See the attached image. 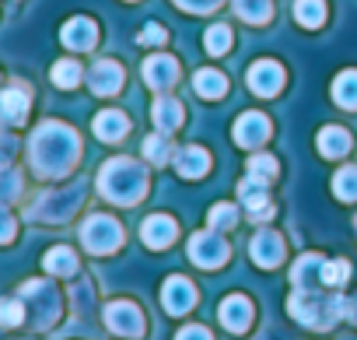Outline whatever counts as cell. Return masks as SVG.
Segmentation results:
<instances>
[{
  "mask_svg": "<svg viewBox=\"0 0 357 340\" xmlns=\"http://www.w3.org/2000/svg\"><path fill=\"white\" fill-rule=\"evenodd\" d=\"M249 88L256 91V95H277L280 91V84H284V71L273 64V60H259L252 71H249Z\"/></svg>",
  "mask_w": 357,
  "mask_h": 340,
  "instance_id": "obj_8",
  "label": "cell"
},
{
  "mask_svg": "<svg viewBox=\"0 0 357 340\" xmlns=\"http://www.w3.org/2000/svg\"><path fill=\"white\" fill-rule=\"evenodd\" d=\"M333 193H336L340 200H357V168H354V165H347L343 172L333 179Z\"/></svg>",
  "mask_w": 357,
  "mask_h": 340,
  "instance_id": "obj_26",
  "label": "cell"
},
{
  "mask_svg": "<svg viewBox=\"0 0 357 340\" xmlns=\"http://www.w3.org/2000/svg\"><path fill=\"white\" fill-rule=\"evenodd\" d=\"M18 193H22V179L11 172V168H4V172H0V207L11 204Z\"/></svg>",
  "mask_w": 357,
  "mask_h": 340,
  "instance_id": "obj_30",
  "label": "cell"
},
{
  "mask_svg": "<svg viewBox=\"0 0 357 340\" xmlns=\"http://www.w3.org/2000/svg\"><path fill=\"white\" fill-rule=\"evenodd\" d=\"M347 277H350V263H347V260L322 263V284H329V288H340Z\"/></svg>",
  "mask_w": 357,
  "mask_h": 340,
  "instance_id": "obj_29",
  "label": "cell"
},
{
  "mask_svg": "<svg viewBox=\"0 0 357 340\" xmlns=\"http://www.w3.org/2000/svg\"><path fill=\"white\" fill-rule=\"evenodd\" d=\"M81 242H84L88 253L105 256V253L119 249V242H123V228H119V221H112L109 214H91V218L84 221V228H81Z\"/></svg>",
  "mask_w": 357,
  "mask_h": 340,
  "instance_id": "obj_3",
  "label": "cell"
},
{
  "mask_svg": "<svg viewBox=\"0 0 357 340\" xmlns=\"http://www.w3.org/2000/svg\"><path fill=\"white\" fill-rule=\"evenodd\" d=\"M144 154H147L154 165H165V158H168V140H165L161 133L147 137V140H144Z\"/></svg>",
  "mask_w": 357,
  "mask_h": 340,
  "instance_id": "obj_32",
  "label": "cell"
},
{
  "mask_svg": "<svg viewBox=\"0 0 357 340\" xmlns=\"http://www.w3.org/2000/svg\"><path fill=\"white\" fill-rule=\"evenodd\" d=\"M231 50V29L228 25H214L211 32H207V53H228Z\"/></svg>",
  "mask_w": 357,
  "mask_h": 340,
  "instance_id": "obj_28",
  "label": "cell"
},
{
  "mask_svg": "<svg viewBox=\"0 0 357 340\" xmlns=\"http://www.w3.org/2000/svg\"><path fill=\"white\" fill-rule=\"evenodd\" d=\"M322 256H301L298 263H294V270H291V281L298 284V288H305V291H312L319 281H322Z\"/></svg>",
  "mask_w": 357,
  "mask_h": 340,
  "instance_id": "obj_17",
  "label": "cell"
},
{
  "mask_svg": "<svg viewBox=\"0 0 357 340\" xmlns=\"http://www.w3.org/2000/svg\"><path fill=\"white\" fill-rule=\"evenodd\" d=\"M270 137V119L263 116V112H245V116H238V123H235V140L242 144V147H256V144H263Z\"/></svg>",
  "mask_w": 357,
  "mask_h": 340,
  "instance_id": "obj_9",
  "label": "cell"
},
{
  "mask_svg": "<svg viewBox=\"0 0 357 340\" xmlns=\"http://www.w3.org/2000/svg\"><path fill=\"white\" fill-rule=\"evenodd\" d=\"M333 98H336V105H343V109H357V71H347V74L336 77Z\"/></svg>",
  "mask_w": 357,
  "mask_h": 340,
  "instance_id": "obj_22",
  "label": "cell"
},
{
  "mask_svg": "<svg viewBox=\"0 0 357 340\" xmlns=\"http://www.w3.org/2000/svg\"><path fill=\"white\" fill-rule=\"evenodd\" d=\"M88 84L95 95H116L123 88V67L112 64V60H98L88 74Z\"/></svg>",
  "mask_w": 357,
  "mask_h": 340,
  "instance_id": "obj_7",
  "label": "cell"
},
{
  "mask_svg": "<svg viewBox=\"0 0 357 340\" xmlns=\"http://www.w3.org/2000/svg\"><path fill=\"white\" fill-rule=\"evenodd\" d=\"M175 77H178V67H175V60H168V57H151V60L144 64V81H147L151 88H158V91L172 88Z\"/></svg>",
  "mask_w": 357,
  "mask_h": 340,
  "instance_id": "obj_12",
  "label": "cell"
},
{
  "mask_svg": "<svg viewBox=\"0 0 357 340\" xmlns=\"http://www.w3.org/2000/svg\"><path fill=\"white\" fill-rule=\"evenodd\" d=\"M235 11H238V18L259 25L270 18V0H235Z\"/></svg>",
  "mask_w": 357,
  "mask_h": 340,
  "instance_id": "obj_25",
  "label": "cell"
},
{
  "mask_svg": "<svg viewBox=\"0 0 357 340\" xmlns=\"http://www.w3.org/2000/svg\"><path fill=\"white\" fill-rule=\"evenodd\" d=\"M235 221H238V211H235L231 204L211 207V225H214V228H235Z\"/></svg>",
  "mask_w": 357,
  "mask_h": 340,
  "instance_id": "obj_33",
  "label": "cell"
},
{
  "mask_svg": "<svg viewBox=\"0 0 357 340\" xmlns=\"http://www.w3.org/2000/svg\"><path fill=\"white\" fill-rule=\"evenodd\" d=\"M46 270H50V274L67 277V274H74V270H77V256H74L67 246H56V249H50V253H46Z\"/></svg>",
  "mask_w": 357,
  "mask_h": 340,
  "instance_id": "obj_23",
  "label": "cell"
},
{
  "mask_svg": "<svg viewBox=\"0 0 357 340\" xmlns=\"http://www.w3.org/2000/svg\"><path fill=\"white\" fill-rule=\"evenodd\" d=\"M105 326L119 337H140L144 333V316L133 302H112L105 309Z\"/></svg>",
  "mask_w": 357,
  "mask_h": 340,
  "instance_id": "obj_5",
  "label": "cell"
},
{
  "mask_svg": "<svg viewBox=\"0 0 357 340\" xmlns=\"http://www.w3.org/2000/svg\"><path fill=\"white\" fill-rule=\"evenodd\" d=\"M175 168H178V176H186V179H197L204 176L207 168H211V154L204 147H183L175 158Z\"/></svg>",
  "mask_w": 357,
  "mask_h": 340,
  "instance_id": "obj_16",
  "label": "cell"
},
{
  "mask_svg": "<svg viewBox=\"0 0 357 340\" xmlns=\"http://www.w3.org/2000/svg\"><path fill=\"white\" fill-rule=\"evenodd\" d=\"M294 18H298L305 29H315V25H322V22H326V0H298Z\"/></svg>",
  "mask_w": 357,
  "mask_h": 340,
  "instance_id": "obj_24",
  "label": "cell"
},
{
  "mask_svg": "<svg viewBox=\"0 0 357 340\" xmlns=\"http://www.w3.org/2000/svg\"><path fill=\"white\" fill-rule=\"evenodd\" d=\"M178 8H186V11H197V15H207V11H214L221 0H175Z\"/></svg>",
  "mask_w": 357,
  "mask_h": 340,
  "instance_id": "obj_34",
  "label": "cell"
},
{
  "mask_svg": "<svg viewBox=\"0 0 357 340\" xmlns=\"http://www.w3.org/2000/svg\"><path fill=\"white\" fill-rule=\"evenodd\" d=\"M140 239H144V246H151V249H165V246L175 239V221L165 218V214H154V218L144 221Z\"/></svg>",
  "mask_w": 357,
  "mask_h": 340,
  "instance_id": "obj_13",
  "label": "cell"
},
{
  "mask_svg": "<svg viewBox=\"0 0 357 340\" xmlns=\"http://www.w3.org/2000/svg\"><path fill=\"white\" fill-rule=\"evenodd\" d=\"M98 190L105 200L112 204H137L144 193H147V176H144V168L130 158H112L105 168H102V176H98Z\"/></svg>",
  "mask_w": 357,
  "mask_h": 340,
  "instance_id": "obj_2",
  "label": "cell"
},
{
  "mask_svg": "<svg viewBox=\"0 0 357 340\" xmlns=\"http://www.w3.org/2000/svg\"><path fill=\"white\" fill-rule=\"evenodd\" d=\"M221 323H225L231 333L249 330V323H252V305H249V298H245V295L225 298V302H221Z\"/></svg>",
  "mask_w": 357,
  "mask_h": 340,
  "instance_id": "obj_11",
  "label": "cell"
},
{
  "mask_svg": "<svg viewBox=\"0 0 357 340\" xmlns=\"http://www.w3.org/2000/svg\"><path fill=\"white\" fill-rule=\"evenodd\" d=\"M25 116H29V91H22V88L0 91V119L4 123H25Z\"/></svg>",
  "mask_w": 357,
  "mask_h": 340,
  "instance_id": "obj_15",
  "label": "cell"
},
{
  "mask_svg": "<svg viewBox=\"0 0 357 340\" xmlns=\"http://www.w3.org/2000/svg\"><path fill=\"white\" fill-rule=\"evenodd\" d=\"M193 84H197V91H200L204 98H218V95L228 91V81H225L221 71H197Z\"/></svg>",
  "mask_w": 357,
  "mask_h": 340,
  "instance_id": "obj_21",
  "label": "cell"
},
{
  "mask_svg": "<svg viewBox=\"0 0 357 340\" xmlns=\"http://www.w3.org/2000/svg\"><path fill=\"white\" fill-rule=\"evenodd\" d=\"M22 319H25L22 302H15V298H0V326H18Z\"/></svg>",
  "mask_w": 357,
  "mask_h": 340,
  "instance_id": "obj_31",
  "label": "cell"
},
{
  "mask_svg": "<svg viewBox=\"0 0 357 340\" xmlns=\"http://www.w3.org/2000/svg\"><path fill=\"white\" fill-rule=\"evenodd\" d=\"M140 43H165V29L161 25H147L144 36H140Z\"/></svg>",
  "mask_w": 357,
  "mask_h": 340,
  "instance_id": "obj_37",
  "label": "cell"
},
{
  "mask_svg": "<svg viewBox=\"0 0 357 340\" xmlns=\"http://www.w3.org/2000/svg\"><path fill=\"white\" fill-rule=\"evenodd\" d=\"M77 154H81V140L67 123H43L32 137V165L46 179L63 176L77 161Z\"/></svg>",
  "mask_w": 357,
  "mask_h": 340,
  "instance_id": "obj_1",
  "label": "cell"
},
{
  "mask_svg": "<svg viewBox=\"0 0 357 340\" xmlns=\"http://www.w3.org/2000/svg\"><path fill=\"white\" fill-rule=\"evenodd\" d=\"M175 340H211V333H207L204 326H186V330L178 333Z\"/></svg>",
  "mask_w": 357,
  "mask_h": 340,
  "instance_id": "obj_36",
  "label": "cell"
},
{
  "mask_svg": "<svg viewBox=\"0 0 357 340\" xmlns=\"http://www.w3.org/2000/svg\"><path fill=\"white\" fill-rule=\"evenodd\" d=\"M197 302V288L186 281V277H168L165 288H161V305L172 312V316H183L190 312Z\"/></svg>",
  "mask_w": 357,
  "mask_h": 340,
  "instance_id": "obj_6",
  "label": "cell"
},
{
  "mask_svg": "<svg viewBox=\"0 0 357 340\" xmlns=\"http://www.w3.org/2000/svg\"><path fill=\"white\" fill-rule=\"evenodd\" d=\"M95 43H98V29H95V22H88V18H74V22L63 25V46H70V50H91Z\"/></svg>",
  "mask_w": 357,
  "mask_h": 340,
  "instance_id": "obj_14",
  "label": "cell"
},
{
  "mask_svg": "<svg viewBox=\"0 0 357 340\" xmlns=\"http://www.w3.org/2000/svg\"><path fill=\"white\" fill-rule=\"evenodd\" d=\"M126 130H130V119H126L123 112H102V116L95 119V133H98L102 140H119Z\"/></svg>",
  "mask_w": 357,
  "mask_h": 340,
  "instance_id": "obj_20",
  "label": "cell"
},
{
  "mask_svg": "<svg viewBox=\"0 0 357 340\" xmlns=\"http://www.w3.org/2000/svg\"><path fill=\"white\" fill-rule=\"evenodd\" d=\"M319 151H322L326 158H343V154L350 151V133L340 130V126H326V130L319 133Z\"/></svg>",
  "mask_w": 357,
  "mask_h": 340,
  "instance_id": "obj_18",
  "label": "cell"
},
{
  "mask_svg": "<svg viewBox=\"0 0 357 340\" xmlns=\"http://www.w3.org/2000/svg\"><path fill=\"white\" fill-rule=\"evenodd\" d=\"M249 253H252V260L259 263V267H277L280 260H284V242H280V235L277 232H256L252 235V246H249Z\"/></svg>",
  "mask_w": 357,
  "mask_h": 340,
  "instance_id": "obj_10",
  "label": "cell"
},
{
  "mask_svg": "<svg viewBox=\"0 0 357 340\" xmlns=\"http://www.w3.org/2000/svg\"><path fill=\"white\" fill-rule=\"evenodd\" d=\"M15 239V218L0 207V242H11Z\"/></svg>",
  "mask_w": 357,
  "mask_h": 340,
  "instance_id": "obj_35",
  "label": "cell"
},
{
  "mask_svg": "<svg viewBox=\"0 0 357 340\" xmlns=\"http://www.w3.org/2000/svg\"><path fill=\"white\" fill-rule=\"evenodd\" d=\"M81 81V64H74V60H60V64H53V84H60V88H74Z\"/></svg>",
  "mask_w": 357,
  "mask_h": 340,
  "instance_id": "obj_27",
  "label": "cell"
},
{
  "mask_svg": "<svg viewBox=\"0 0 357 340\" xmlns=\"http://www.w3.org/2000/svg\"><path fill=\"white\" fill-rule=\"evenodd\" d=\"M190 260L207 267V270H214V267H221L228 260V246H225V239L218 232H197L190 239Z\"/></svg>",
  "mask_w": 357,
  "mask_h": 340,
  "instance_id": "obj_4",
  "label": "cell"
},
{
  "mask_svg": "<svg viewBox=\"0 0 357 340\" xmlns=\"http://www.w3.org/2000/svg\"><path fill=\"white\" fill-rule=\"evenodd\" d=\"M154 119H158V126L168 133V130H175L178 123H183V105H178L172 95H161V98L154 102Z\"/></svg>",
  "mask_w": 357,
  "mask_h": 340,
  "instance_id": "obj_19",
  "label": "cell"
}]
</instances>
